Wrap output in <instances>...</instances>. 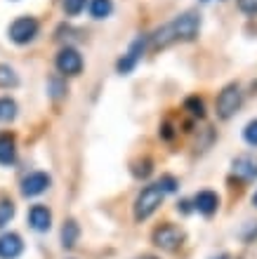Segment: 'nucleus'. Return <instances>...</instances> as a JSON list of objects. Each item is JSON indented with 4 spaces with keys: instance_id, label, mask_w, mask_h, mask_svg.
<instances>
[{
    "instance_id": "1a4fd4ad",
    "label": "nucleus",
    "mask_w": 257,
    "mask_h": 259,
    "mask_svg": "<svg viewBox=\"0 0 257 259\" xmlns=\"http://www.w3.org/2000/svg\"><path fill=\"white\" fill-rule=\"evenodd\" d=\"M50 186V177L45 175V172H33V175H28L26 179H24V184H21V193L24 196H41L45 189Z\"/></svg>"
},
{
    "instance_id": "0eeeda50",
    "label": "nucleus",
    "mask_w": 257,
    "mask_h": 259,
    "mask_svg": "<svg viewBox=\"0 0 257 259\" xmlns=\"http://www.w3.org/2000/svg\"><path fill=\"white\" fill-rule=\"evenodd\" d=\"M231 172L243 182H252V179H257V160L252 156H238L231 165Z\"/></svg>"
},
{
    "instance_id": "ddd939ff",
    "label": "nucleus",
    "mask_w": 257,
    "mask_h": 259,
    "mask_svg": "<svg viewBox=\"0 0 257 259\" xmlns=\"http://www.w3.org/2000/svg\"><path fill=\"white\" fill-rule=\"evenodd\" d=\"M14 137L12 135H0V165H12L14 163Z\"/></svg>"
},
{
    "instance_id": "6ab92c4d",
    "label": "nucleus",
    "mask_w": 257,
    "mask_h": 259,
    "mask_svg": "<svg viewBox=\"0 0 257 259\" xmlns=\"http://www.w3.org/2000/svg\"><path fill=\"white\" fill-rule=\"evenodd\" d=\"M184 106L189 109L191 116H198V118H203V116H205V106H203V102H201L198 97H189V99L184 102Z\"/></svg>"
},
{
    "instance_id": "9b49d317",
    "label": "nucleus",
    "mask_w": 257,
    "mask_h": 259,
    "mask_svg": "<svg viewBox=\"0 0 257 259\" xmlns=\"http://www.w3.org/2000/svg\"><path fill=\"white\" fill-rule=\"evenodd\" d=\"M28 224L33 226L35 231H48L50 224H52V214L45 205H33L28 212Z\"/></svg>"
},
{
    "instance_id": "aec40b11",
    "label": "nucleus",
    "mask_w": 257,
    "mask_h": 259,
    "mask_svg": "<svg viewBox=\"0 0 257 259\" xmlns=\"http://www.w3.org/2000/svg\"><path fill=\"white\" fill-rule=\"evenodd\" d=\"M83 7H85V0H64V12L71 14V17L81 14Z\"/></svg>"
},
{
    "instance_id": "c85d7f7f",
    "label": "nucleus",
    "mask_w": 257,
    "mask_h": 259,
    "mask_svg": "<svg viewBox=\"0 0 257 259\" xmlns=\"http://www.w3.org/2000/svg\"><path fill=\"white\" fill-rule=\"evenodd\" d=\"M203 3H210V0H203Z\"/></svg>"
},
{
    "instance_id": "f8f14e48",
    "label": "nucleus",
    "mask_w": 257,
    "mask_h": 259,
    "mask_svg": "<svg viewBox=\"0 0 257 259\" xmlns=\"http://www.w3.org/2000/svg\"><path fill=\"white\" fill-rule=\"evenodd\" d=\"M217 205H219V198H217V193H212V191H201L196 198H194V207H196L201 214H205V217L215 214Z\"/></svg>"
},
{
    "instance_id": "b1692460",
    "label": "nucleus",
    "mask_w": 257,
    "mask_h": 259,
    "mask_svg": "<svg viewBox=\"0 0 257 259\" xmlns=\"http://www.w3.org/2000/svg\"><path fill=\"white\" fill-rule=\"evenodd\" d=\"M238 7L245 14H257V0H238Z\"/></svg>"
},
{
    "instance_id": "dca6fc26",
    "label": "nucleus",
    "mask_w": 257,
    "mask_h": 259,
    "mask_svg": "<svg viewBox=\"0 0 257 259\" xmlns=\"http://www.w3.org/2000/svg\"><path fill=\"white\" fill-rule=\"evenodd\" d=\"M14 116H17V104L10 97H3L0 99V123H10Z\"/></svg>"
},
{
    "instance_id": "393cba45",
    "label": "nucleus",
    "mask_w": 257,
    "mask_h": 259,
    "mask_svg": "<svg viewBox=\"0 0 257 259\" xmlns=\"http://www.w3.org/2000/svg\"><path fill=\"white\" fill-rule=\"evenodd\" d=\"M50 88H52V97H61L64 92H66V88H61L57 78H52V80H50Z\"/></svg>"
},
{
    "instance_id": "2eb2a0df",
    "label": "nucleus",
    "mask_w": 257,
    "mask_h": 259,
    "mask_svg": "<svg viewBox=\"0 0 257 259\" xmlns=\"http://www.w3.org/2000/svg\"><path fill=\"white\" fill-rule=\"evenodd\" d=\"M111 10H114L111 0H92V3H90V14H92L95 19H104V17H108Z\"/></svg>"
},
{
    "instance_id": "5701e85b",
    "label": "nucleus",
    "mask_w": 257,
    "mask_h": 259,
    "mask_svg": "<svg viewBox=\"0 0 257 259\" xmlns=\"http://www.w3.org/2000/svg\"><path fill=\"white\" fill-rule=\"evenodd\" d=\"M158 189H161L163 193L175 191V189H177V182L172 177H168V175H165V177H161V182H158Z\"/></svg>"
},
{
    "instance_id": "4be33fe9",
    "label": "nucleus",
    "mask_w": 257,
    "mask_h": 259,
    "mask_svg": "<svg viewBox=\"0 0 257 259\" xmlns=\"http://www.w3.org/2000/svg\"><path fill=\"white\" fill-rule=\"evenodd\" d=\"M132 172H135V177H149L151 175V160H142V163H137L135 167H132Z\"/></svg>"
},
{
    "instance_id": "a211bd4d",
    "label": "nucleus",
    "mask_w": 257,
    "mask_h": 259,
    "mask_svg": "<svg viewBox=\"0 0 257 259\" xmlns=\"http://www.w3.org/2000/svg\"><path fill=\"white\" fill-rule=\"evenodd\" d=\"M12 217H14V203L12 200H0V229L10 224Z\"/></svg>"
},
{
    "instance_id": "f3484780",
    "label": "nucleus",
    "mask_w": 257,
    "mask_h": 259,
    "mask_svg": "<svg viewBox=\"0 0 257 259\" xmlns=\"http://www.w3.org/2000/svg\"><path fill=\"white\" fill-rule=\"evenodd\" d=\"M17 73H14L10 66H3L0 64V88H14L17 85Z\"/></svg>"
},
{
    "instance_id": "bb28decb",
    "label": "nucleus",
    "mask_w": 257,
    "mask_h": 259,
    "mask_svg": "<svg viewBox=\"0 0 257 259\" xmlns=\"http://www.w3.org/2000/svg\"><path fill=\"white\" fill-rule=\"evenodd\" d=\"M142 259H156V257H142Z\"/></svg>"
},
{
    "instance_id": "412c9836",
    "label": "nucleus",
    "mask_w": 257,
    "mask_h": 259,
    "mask_svg": "<svg viewBox=\"0 0 257 259\" xmlns=\"http://www.w3.org/2000/svg\"><path fill=\"white\" fill-rule=\"evenodd\" d=\"M243 137H245V142L250 144V146H257V120H252V123L245 125Z\"/></svg>"
},
{
    "instance_id": "f257e3e1",
    "label": "nucleus",
    "mask_w": 257,
    "mask_h": 259,
    "mask_svg": "<svg viewBox=\"0 0 257 259\" xmlns=\"http://www.w3.org/2000/svg\"><path fill=\"white\" fill-rule=\"evenodd\" d=\"M198 28H201L198 14L194 12L179 14L177 19H172L170 24L161 26L154 33V48H168L175 40H194L198 35Z\"/></svg>"
},
{
    "instance_id": "423d86ee",
    "label": "nucleus",
    "mask_w": 257,
    "mask_h": 259,
    "mask_svg": "<svg viewBox=\"0 0 257 259\" xmlns=\"http://www.w3.org/2000/svg\"><path fill=\"white\" fill-rule=\"evenodd\" d=\"M57 68L64 75H78L83 68V57L76 52L74 48H64L57 55Z\"/></svg>"
},
{
    "instance_id": "39448f33",
    "label": "nucleus",
    "mask_w": 257,
    "mask_h": 259,
    "mask_svg": "<svg viewBox=\"0 0 257 259\" xmlns=\"http://www.w3.org/2000/svg\"><path fill=\"white\" fill-rule=\"evenodd\" d=\"M35 35H38V21H35L33 17H19V19L10 26V38H12L14 42H19V45L31 42Z\"/></svg>"
},
{
    "instance_id": "20e7f679",
    "label": "nucleus",
    "mask_w": 257,
    "mask_h": 259,
    "mask_svg": "<svg viewBox=\"0 0 257 259\" xmlns=\"http://www.w3.org/2000/svg\"><path fill=\"white\" fill-rule=\"evenodd\" d=\"M182 240H184V231L175 224H163L154 231V243L161 250H175V247L182 245Z\"/></svg>"
},
{
    "instance_id": "a878e982",
    "label": "nucleus",
    "mask_w": 257,
    "mask_h": 259,
    "mask_svg": "<svg viewBox=\"0 0 257 259\" xmlns=\"http://www.w3.org/2000/svg\"><path fill=\"white\" fill-rule=\"evenodd\" d=\"M252 203H255V205H257V191H255V196H252Z\"/></svg>"
},
{
    "instance_id": "7ed1b4c3",
    "label": "nucleus",
    "mask_w": 257,
    "mask_h": 259,
    "mask_svg": "<svg viewBox=\"0 0 257 259\" xmlns=\"http://www.w3.org/2000/svg\"><path fill=\"white\" fill-rule=\"evenodd\" d=\"M241 106V88L238 85H229L224 88L217 97V116L219 118H231Z\"/></svg>"
},
{
    "instance_id": "cd10ccee",
    "label": "nucleus",
    "mask_w": 257,
    "mask_h": 259,
    "mask_svg": "<svg viewBox=\"0 0 257 259\" xmlns=\"http://www.w3.org/2000/svg\"><path fill=\"white\" fill-rule=\"evenodd\" d=\"M215 259H227V257H215Z\"/></svg>"
},
{
    "instance_id": "6e6552de",
    "label": "nucleus",
    "mask_w": 257,
    "mask_h": 259,
    "mask_svg": "<svg viewBox=\"0 0 257 259\" xmlns=\"http://www.w3.org/2000/svg\"><path fill=\"white\" fill-rule=\"evenodd\" d=\"M142 52H144V40L142 38H137V40L130 45L128 55L123 57V59H118V64H116L118 73H130V71L137 66V62L142 59Z\"/></svg>"
},
{
    "instance_id": "f03ea898",
    "label": "nucleus",
    "mask_w": 257,
    "mask_h": 259,
    "mask_svg": "<svg viewBox=\"0 0 257 259\" xmlns=\"http://www.w3.org/2000/svg\"><path fill=\"white\" fill-rule=\"evenodd\" d=\"M163 200V191L158 189V184L154 186H146L139 196H137V203H135V217L137 219H146L151 217L156 210H158V205Z\"/></svg>"
},
{
    "instance_id": "4468645a",
    "label": "nucleus",
    "mask_w": 257,
    "mask_h": 259,
    "mask_svg": "<svg viewBox=\"0 0 257 259\" xmlns=\"http://www.w3.org/2000/svg\"><path fill=\"white\" fill-rule=\"evenodd\" d=\"M78 236H81L78 224H76L74 219H68L66 224H64V229H61V245H64V247H74L76 243H78Z\"/></svg>"
},
{
    "instance_id": "9d476101",
    "label": "nucleus",
    "mask_w": 257,
    "mask_h": 259,
    "mask_svg": "<svg viewBox=\"0 0 257 259\" xmlns=\"http://www.w3.org/2000/svg\"><path fill=\"white\" fill-rule=\"evenodd\" d=\"M24 250V243L17 233H5L0 236V259H17Z\"/></svg>"
}]
</instances>
